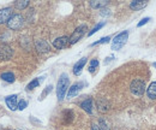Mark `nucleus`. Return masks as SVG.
I'll list each match as a JSON object with an SVG mask.
<instances>
[{"label": "nucleus", "mask_w": 156, "mask_h": 130, "mask_svg": "<svg viewBox=\"0 0 156 130\" xmlns=\"http://www.w3.org/2000/svg\"><path fill=\"white\" fill-rule=\"evenodd\" d=\"M70 88V80L69 76L66 74H61L59 80H58V84H57V97L58 100L61 101L64 100L65 95L67 94V90Z\"/></svg>", "instance_id": "f257e3e1"}, {"label": "nucleus", "mask_w": 156, "mask_h": 130, "mask_svg": "<svg viewBox=\"0 0 156 130\" xmlns=\"http://www.w3.org/2000/svg\"><path fill=\"white\" fill-rule=\"evenodd\" d=\"M127 40H129V31L127 30L118 34L113 39V41H112V49L113 51H118V49L123 48V46L127 42Z\"/></svg>", "instance_id": "f03ea898"}, {"label": "nucleus", "mask_w": 156, "mask_h": 130, "mask_svg": "<svg viewBox=\"0 0 156 130\" xmlns=\"http://www.w3.org/2000/svg\"><path fill=\"white\" fill-rule=\"evenodd\" d=\"M130 89H131L132 94H133V95H136V97H142V95L145 93V90H147V88H145V83H144V81H143V80H141V78H136V80H133V81L131 82Z\"/></svg>", "instance_id": "7ed1b4c3"}, {"label": "nucleus", "mask_w": 156, "mask_h": 130, "mask_svg": "<svg viewBox=\"0 0 156 130\" xmlns=\"http://www.w3.org/2000/svg\"><path fill=\"white\" fill-rule=\"evenodd\" d=\"M23 25H24V17L19 13L12 14L10 21L7 22V27L12 30H19V29L23 28Z\"/></svg>", "instance_id": "20e7f679"}, {"label": "nucleus", "mask_w": 156, "mask_h": 130, "mask_svg": "<svg viewBox=\"0 0 156 130\" xmlns=\"http://www.w3.org/2000/svg\"><path fill=\"white\" fill-rule=\"evenodd\" d=\"M88 30V27L85 25V24H82V25H79L76 28V30L72 33V35L70 36V40H69V43L70 45H75V43H77L78 41L84 36V34H85V31Z\"/></svg>", "instance_id": "39448f33"}, {"label": "nucleus", "mask_w": 156, "mask_h": 130, "mask_svg": "<svg viewBox=\"0 0 156 130\" xmlns=\"http://www.w3.org/2000/svg\"><path fill=\"white\" fill-rule=\"evenodd\" d=\"M83 86H84V83L83 82H77V83H75V84H72L70 88H69V90H67V99H71V98H75L76 95H78V93L83 89Z\"/></svg>", "instance_id": "423d86ee"}, {"label": "nucleus", "mask_w": 156, "mask_h": 130, "mask_svg": "<svg viewBox=\"0 0 156 130\" xmlns=\"http://www.w3.org/2000/svg\"><path fill=\"white\" fill-rule=\"evenodd\" d=\"M12 55H13V49L10 46H7V45L0 46V59L1 60H8V59H11Z\"/></svg>", "instance_id": "0eeeda50"}, {"label": "nucleus", "mask_w": 156, "mask_h": 130, "mask_svg": "<svg viewBox=\"0 0 156 130\" xmlns=\"http://www.w3.org/2000/svg\"><path fill=\"white\" fill-rule=\"evenodd\" d=\"M12 8L11 7H5L0 10V24L7 23L10 21V18L12 17Z\"/></svg>", "instance_id": "6e6552de"}, {"label": "nucleus", "mask_w": 156, "mask_h": 130, "mask_svg": "<svg viewBox=\"0 0 156 130\" xmlns=\"http://www.w3.org/2000/svg\"><path fill=\"white\" fill-rule=\"evenodd\" d=\"M69 40H70L69 36H60L53 41V46L57 49H63L64 47H66L69 45Z\"/></svg>", "instance_id": "1a4fd4ad"}, {"label": "nucleus", "mask_w": 156, "mask_h": 130, "mask_svg": "<svg viewBox=\"0 0 156 130\" xmlns=\"http://www.w3.org/2000/svg\"><path fill=\"white\" fill-rule=\"evenodd\" d=\"M96 106H97V110L101 112V113H106V112H108V110H109V103L106 100V99H103V98H100V99H97V101H96Z\"/></svg>", "instance_id": "9d476101"}, {"label": "nucleus", "mask_w": 156, "mask_h": 130, "mask_svg": "<svg viewBox=\"0 0 156 130\" xmlns=\"http://www.w3.org/2000/svg\"><path fill=\"white\" fill-rule=\"evenodd\" d=\"M5 101H6V105H7V107H8L10 110H12V111L17 110V107H18L17 95H8V97H6Z\"/></svg>", "instance_id": "9b49d317"}, {"label": "nucleus", "mask_w": 156, "mask_h": 130, "mask_svg": "<svg viewBox=\"0 0 156 130\" xmlns=\"http://www.w3.org/2000/svg\"><path fill=\"white\" fill-rule=\"evenodd\" d=\"M86 62H88V58H86V57H83V58H80L77 63L75 64V66H73V74H75L76 76H79V75H80V72H82L84 65L86 64Z\"/></svg>", "instance_id": "f8f14e48"}, {"label": "nucleus", "mask_w": 156, "mask_h": 130, "mask_svg": "<svg viewBox=\"0 0 156 130\" xmlns=\"http://www.w3.org/2000/svg\"><path fill=\"white\" fill-rule=\"evenodd\" d=\"M35 46H36V49H37L39 52H41V53H45V52H48V51H49V45H48V42H47L46 40H43V39L37 40V41L35 42Z\"/></svg>", "instance_id": "ddd939ff"}, {"label": "nucleus", "mask_w": 156, "mask_h": 130, "mask_svg": "<svg viewBox=\"0 0 156 130\" xmlns=\"http://www.w3.org/2000/svg\"><path fill=\"white\" fill-rule=\"evenodd\" d=\"M148 5V1H142V0H135L130 4V8L133 10V11H138V10H142L143 7H145Z\"/></svg>", "instance_id": "4468645a"}, {"label": "nucleus", "mask_w": 156, "mask_h": 130, "mask_svg": "<svg viewBox=\"0 0 156 130\" xmlns=\"http://www.w3.org/2000/svg\"><path fill=\"white\" fill-rule=\"evenodd\" d=\"M80 107L89 115L92 113V99H85L83 103H80Z\"/></svg>", "instance_id": "2eb2a0df"}, {"label": "nucleus", "mask_w": 156, "mask_h": 130, "mask_svg": "<svg viewBox=\"0 0 156 130\" xmlns=\"http://www.w3.org/2000/svg\"><path fill=\"white\" fill-rule=\"evenodd\" d=\"M147 95L151 100H155L156 99V82H151L149 84V87L147 88Z\"/></svg>", "instance_id": "dca6fc26"}, {"label": "nucleus", "mask_w": 156, "mask_h": 130, "mask_svg": "<svg viewBox=\"0 0 156 130\" xmlns=\"http://www.w3.org/2000/svg\"><path fill=\"white\" fill-rule=\"evenodd\" d=\"M43 80V77H39V78H35V80H33L28 86H27V89L28 90H33V89H35V88H37L39 86H40V82Z\"/></svg>", "instance_id": "f3484780"}, {"label": "nucleus", "mask_w": 156, "mask_h": 130, "mask_svg": "<svg viewBox=\"0 0 156 130\" xmlns=\"http://www.w3.org/2000/svg\"><path fill=\"white\" fill-rule=\"evenodd\" d=\"M1 78L5 81V82H8V83H12L14 82V75L12 72H4L1 75Z\"/></svg>", "instance_id": "a211bd4d"}, {"label": "nucleus", "mask_w": 156, "mask_h": 130, "mask_svg": "<svg viewBox=\"0 0 156 130\" xmlns=\"http://www.w3.org/2000/svg\"><path fill=\"white\" fill-rule=\"evenodd\" d=\"M108 4V1H90V6L92 8H102Z\"/></svg>", "instance_id": "6ab92c4d"}, {"label": "nucleus", "mask_w": 156, "mask_h": 130, "mask_svg": "<svg viewBox=\"0 0 156 130\" xmlns=\"http://www.w3.org/2000/svg\"><path fill=\"white\" fill-rule=\"evenodd\" d=\"M105 24H106V22H100V23H97V24H96V25H95V27H94V28L88 33V36H91V35H94L95 33H97V31H98V30H100Z\"/></svg>", "instance_id": "aec40b11"}, {"label": "nucleus", "mask_w": 156, "mask_h": 130, "mask_svg": "<svg viewBox=\"0 0 156 130\" xmlns=\"http://www.w3.org/2000/svg\"><path fill=\"white\" fill-rule=\"evenodd\" d=\"M28 5H29V1H28V0H23V1L19 0V1H16V2H14V6H16L18 10H23V8H25Z\"/></svg>", "instance_id": "412c9836"}, {"label": "nucleus", "mask_w": 156, "mask_h": 130, "mask_svg": "<svg viewBox=\"0 0 156 130\" xmlns=\"http://www.w3.org/2000/svg\"><path fill=\"white\" fill-rule=\"evenodd\" d=\"M98 127H100L101 130H111L108 123H107V121H106L105 118H100V119H98Z\"/></svg>", "instance_id": "4be33fe9"}, {"label": "nucleus", "mask_w": 156, "mask_h": 130, "mask_svg": "<svg viewBox=\"0 0 156 130\" xmlns=\"http://www.w3.org/2000/svg\"><path fill=\"white\" fill-rule=\"evenodd\" d=\"M98 64H100V63H98V60H97V59H92V60L90 62V64H89V72H91V74H92V72L97 69Z\"/></svg>", "instance_id": "5701e85b"}, {"label": "nucleus", "mask_w": 156, "mask_h": 130, "mask_svg": "<svg viewBox=\"0 0 156 130\" xmlns=\"http://www.w3.org/2000/svg\"><path fill=\"white\" fill-rule=\"evenodd\" d=\"M109 40H111V37H109V36H105V37H102L101 40H98V41L94 42L91 46H97V45H101V43H107V42H109Z\"/></svg>", "instance_id": "b1692460"}, {"label": "nucleus", "mask_w": 156, "mask_h": 130, "mask_svg": "<svg viewBox=\"0 0 156 130\" xmlns=\"http://www.w3.org/2000/svg\"><path fill=\"white\" fill-rule=\"evenodd\" d=\"M27 106H28V103H27L25 100H20V101L18 103V107H17V109H18L19 111H23Z\"/></svg>", "instance_id": "393cba45"}, {"label": "nucleus", "mask_w": 156, "mask_h": 130, "mask_svg": "<svg viewBox=\"0 0 156 130\" xmlns=\"http://www.w3.org/2000/svg\"><path fill=\"white\" fill-rule=\"evenodd\" d=\"M149 21H150V18H149V17H145V18H143V19L137 24V27H138V28H141V27H143L144 24H147Z\"/></svg>", "instance_id": "a878e982"}, {"label": "nucleus", "mask_w": 156, "mask_h": 130, "mask_svg": "<svg viewBox=\"0 0 156 130\" xmlns=\"http://www.w3.org/2000/svg\"><path fill=\"white\" fill-rule=\"evenodd\" d=\"M52 88H53V87H52V86H48V87H47V90H45V92H43V94H42V95H41V98H43V97H45V95H47V94H48V93H49V90H51V89H52Z\"/></svg>", "instance_id": "bb28decb"}, {"label": "nucleus", "mask_w": 156, "mask_h": 130, "mask_svg": "<svg viewBox=\"0 0 156 130\" xmlns=\"http://www.w3.org/2000/svg\"><path fill=\"white\" fill-rule=\"evenodd\" d=\"M91 130H101V129H100V127L97 124H92L91 125Z\"/></svg>", "instance_id": "cd10ccee"}, {"label": "nucleus", "mask_w": 156, "mask_h": 130, "mask_svg": "<svg viewBox=\"0 0 156 130\" xmlns=\"http://www.w3.org/2000/svg\"><path fill=\"white\" fill-rule=\"evenodd\" d=\"M153 66H154V68H156V63H154V64H153Z\"/></svg>", "instance_id": "c85d7f7f"}]
</instances>
